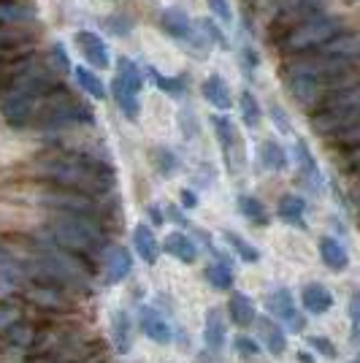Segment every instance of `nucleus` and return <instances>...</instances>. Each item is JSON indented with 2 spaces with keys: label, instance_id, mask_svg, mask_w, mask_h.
<instances>
[{
  "label": "nucleus",
  "instance_id": "f257e3e1",
  "mask_svg": "<svg viewBox=\"0 0 360 363\" xmlns=\"http://www.w3.org/2000/svg\"><path fill=\"white\" fill-rule=\"evenodd\" d=\"M28 177L38 184L84 193L90 198H111L117 190V171L111 160L76 147H49L28 166Z\"/></svg>",
  "mask_w": 360,
  "mask_h": 363
},
{
  "label": "nucleus",
  "instance_id": "f03ea898",
  "mask_svg": "<svg viewBox=\"0 0 360 363\" xmlns=\"http://www.w3.org/2000/svg\"><path fill=\"white\" fill-rule=\"evenodd\" d=\"M44 230L60 250L87 260L90 266L103 260V252L108 247V233H106V223H101V220L81 217V214L49 212Z\"/></svg>",
  "mask_w": 360,
  "mask_h": 363
},
{
  "label": "nucleus",
  "instance_id": "7ed1b4c3",
  "mask_svg": "<svg viewBox=\"0 0 360 363\" xmlns=\"http://www.w3.org/2000/svg\"><path fill=\"white\" fill-rule=\"evenodd\" d=\"M92 125H95V111L90 104L79 101L74 92L60 84L57 90H52L38 101L30 130L41 136H57V133H68L76 128H92Z\"/></svg>",
  "mask_w": 360,
  "mask_h": 363
},
{
  "label": "nucleus",
  "instance_id": "20e7f679",
  "mask_svg": "<svg viewBox=\"0 0 360 363\" xmlns=\"http://www.w3.org/2000/svg\"><path fill=\"white\" fill-rule=\"evenodd\" d=\"M347 30H352V28L342 16L330 14V11H320V14L298 22L296 28H290L271 46L282 60H290V57H300V55H312V52L322 49Z\"/></svg>",
  "mask_w": 360,
  "mask_h": 363
},
{
  "label": "nucleus",
  "instance_id": "39448f33",
  "mask_svg": "<svg viewBox=\"0 0 360 363\" xmlns=\"http://www.w3.org/2000/svg\"><path fill=\"white\" fill-rule=\"evenodd\" d=\"M360 122V82L330 92L328 98L309 114V128L320 138H336Z\"/></svg>",
  "mask_w": 360,
  "mask_h": 363
},
{
  "label": "nucleus",
  "instance_id": "423d86ee",
  "mask_svg": "<svg viewBox=\"0 0 360 363\" xmlns=\"http://www.w3.org/2000/svg\"><path fill=\"white\" fill-rule=\"evenodd\" d=\"M33 201L38 206L49 209V212L81 214V217H92V220L108 223V203L84 196V193L62 190V187H49V184H35L33 187Z\"/></svg>",
  "mask_w": 360,
  "mask_h": 363
},
{
  "label": "nucleus",
  "instance_id": "0eeeda50",
  "mask_svg": "<svg viewBox=\"0 0 360 363\" xmlns=\"http://www.w3.org/2000/svg\"><path fill=\"white\" fill-rule=\"evenodd\" d=\"M41 98H33L28 92L9 90L0 101V122L11 130H30L35 120V106Z\"/></svg>",
  "mask_w": 360,
  "mask_h": 363
},
{
  "label": "nucleus",
  "instance_id": "6e6552de",
  "mask_svg": "<svg viewBox=\"0 0 360 363\" xmlns=\"http://www.w3.org/2000/svg\"><path fill=\"white\" fill-rule=\"evenodd\" d=\"M25 301H30L33 306L44 309V312H71L74 309V298L71 293L55 285H41V282H28L22 288Z\"/></svg>",
  "mask_w": 360,
  "mask_h": 363
},
{
  "label": "nucleus",
  "instance_id": "1a4fd4ad",
  "mask_svg": "<svg viewBox=\"0 0 360 363\" xmlns=\"http://www.w3.org/2000/svg\"><path fill=\"white\" fill-rule=\"evenodd\" d=\"M74 44L79 49V55L84 57V62L90 65L92 71H106L111 65V49L98 33L92 30H76Z\"/></svg>",
  "mask_w": 360,
  "mask_h": 363
},
{
  "label": "nucleus",
  "instance_id": "9d476101",
  "mask_svg": "<svg viewBox=\"0 0 360 363\" xmlns=\"http://www.w3.org/2000/svg\"><path fill=\"white\" fill-rule=\"evenodd\" d=\"M101 266H103L106 285H120V282H125V279L130 277V272H133V255H130L128 247H122V244H108Z\"/></svg>",
  "mask_w": 360,
  "mask_h": 363
},
{
  "label": "nucleus",
  "instance_id": "9b49d317",
  "mask_svg": "<svg viewBox=\"0 0 360 363\" xmlns=\"http://www.w3.org/2000/svg\"><path fill=\"white\" fill-rule=\"evenodd\" d=\"M296 157H298V182L309 190V193H322L325 190V177L320 171V163L312 155L306 141H296Z\"/></svg>",
  "mask_w": 360,
  "mask_h": 363
},
{
  "label": "nucleus",
  "instance_id": "f8f14e48",
  "mask_svg": "<svg viewBox=\"0 0 360 363\" xmlns=\"http://www.w3.org/2000/svg\"><path fill=\"white\" fill-rule=\"evenodd\" d=\"M35 9L28 0H0V28L30 30L35 25Z\"/></svg>",
  "mask_w": 360,
  "mask_h": 363
},
{
  "label": "nucleus",
  "instance_id": "ddd939ff",
  "mask_svg": "<svg viewBox=\"0 0 360 363\" xmlns=\"http://www.w3.org/2000/svg\"><path fill=\"white\" fill-rule=\"evenodd\" d=\"M255 331L260 345L269 350L271 355H282L287 350V333L279 325V320H274L271 315H257L255 318Z\"/></svg>",
  "mask_w": 360,
  "mask_h": 363
},
{
  "label": "nucleus",
  "instance_id": "4468645a",
  "mask_svg": "<svg viewBox=\"0 0 360 363\" xmlns=\"http://www.w3.org/2000/svg\"><path fill=\"white\" fill-rule=\"evenodd\" d=\"M157 25H160V30L165 35H171L174 41H187L190 38V33L196 28V22L190 19V14L179 9V6H168L160 11V19H157Z\"/></svg>",
  "mask_w": 360,
  "mask_h": 363
},
{
  "label": "nucleus",
  "instance_id": "2eb2a0df",
  "mask_svg": "<svg viewBox=\"0 0 360 363\" xmlns=\"http://www.w3.org/2000/svg\"><path fill=\"white\" fill-rule=\"evenodd\" d=\"M38 331H41V328H38L35 323L22 318V320H16L11 328L3 331V342L14 350L16 355H25V352H33V347H35Z\"/></svg>",
  "mask_w": 360,
  "mask_h": 363
},
{
  "label": "nucleus",
  "instance_id": "dca6fc26",
  "mask_svg": "<svg viewBox=\"0 0 360 363\" xmlns=\"http://www.w3.org/2000/svg\"><path fill=\"white\" fill-rule=\"evenodd\" d=\"M138 325H141V331L147 333L152 342H157V345H171V342H174V328L168 325V320H165L154 306H141V312H138Z\"/></svg>",
  "mask_w": 360,
  "mask_h": 363
},
{
  "label": "nucleus",
  "instance_id": "f3484780",
  "mask_svg": "<svg viewBox=\"0 0 360 363\" xmlns=\"http://www.w3.org/2000/svg\"><path fill=\"white\" fill-rule=\"evenodd\" d=\"M201 95H203V101L209 104L214 111H220V114H225L233 108V95H230V87L225 84V79L220 74H211L203 79V84H201Z\"/></svg>",
  "mask_w": 360,
  "mask_h": 363
},
{
  "label": "nucleus",
  "instance_id": "a211bd4d",
  "mask_svg": "<svg viewBox=\"0 0 360 363\" xmlns=\"http://www.w3.org/2000/svg\"><path fill=\"white\" fill-rule=\"evenodd\" d=\"M108 98L114 101V106L120 108V114L125 117V120H128V122H138V117H141V98H138V92H133L130 87H128V84H122L117 76L111 79Z\"/></svg>",
  "mask_w": 360,
  "mask_h": 363
},
{
  "label": "nucleus",
  "instance_id": "6ab92c4d",
  "mask_svg": "<svg viewBox=\"0 0 360 363\" xmlns=\"http://www.w3.org/2000/svg\"><path fill=\"white\" fill-rule=\"evenodd\" d=\"M225 339H227V323H225V315H223V309H209L206 312V320H203V345L209 352L214 355H220L223 347H225Z\"/></svg>",
  "mask_w": 360,
  "mask_h": 363
},
{
  "label": "nucleus",
  "instance_id": "aec40b11",
  "mask_svg": "<svg viewBox=\"0 0 360 363\" xmlns=\"http://www.w3.org/2000/svg\"><path fill=\"white\" fill-rule=\"evenodd\" d=\"M133 250L138 252V257L144 260V263H157V257L163 252V244L157 242V236H154V230L152 225L147 223H138L133 228Z\"/></svg>",
  "mask_w": 360,
  "mask_h": 363
},
{
  "label": "nucleus",
  "instance_id": "412c9836",
  "mask_svg": "<svg viewBox=\"0 0 360 363\" xmlns=\"http://www.w3.org/2000/svg\"><path fill=\"white\" fill-rule=\"evenodd\" d=\"M300 303L309 315H325L333 306V293L322 282H309L300 288Z\"/></svg>",
  "mask_w": 360,
  "mask_h": 363
},
{
  "label": "nucleus",
  "instance_id": "4be33fe9",
  "mask_svg": "<svg viewBox=\"0 0 360 363\" xmlns=\"http://www.w3.org/2000/svg\"><path fill=\"white\" fill-rule=\"evenodd\" d=\"M163 250L171 257H176L179 263H184V266H193V263L198 260L196 239H190V236H187V233H181V230L168 233V239L163 242Z\"/></svg>",
  "mask_w": 360,
  "mask_h": 363
},
{
  "label": "nucleus",
  "instance_id": "5701e85b",
  "mask_svg": "<svg viewBox=\"0 0 360 363\" xmlns=\"http://www.w3.org/2000/svg\"><path fill=\"white\" fill-rule=\"evenodd\" d=\"M276 217L293 228H306V201L296 193H285L276 203Z\"/></svg>",
  "mask_w": 360,
  "mask_h": 363
},
{
  "label": "nucleus",
  "instance_id": "b1692460",
  "mask_svg": "<svg viewBox=\"0 0 360 363\" xmlns=\"http://www.w3.org/2000/svg\"><path fill=\"white\" fill-rule=\"evenodd\" d=\"M317 250H320V260L328 266L330 272H344L347 266H349V252H347V247L336 236H322L320 244H317Z\"/></svg>",
  "mask_w": 360,
  "mask_h": 363
},
{
  "label": "nucleus",
  "instance_id": "393cba45",
  "mask_svg": "<svg viewBox=\"0 0 360 363\" xmlns=\"http://www.w3.org/2000/svg\"><path fill=\"white\" fill-rule=\"evenodd\" d=\"M111 339H114V347L120 355H128L133 347V323H130V315L125 309L111 312Z\"/></svg>",
  "mask_w": 360,
  "mask_h": 363
},
{
  "label": "nucleus",
  "instance_id": "a878e982",
  "mask_svg": "<svg viewBox=\"0 0 360 363\" xmlns=\"http://www.w3.org/2000/svg\"><path fill=\"white\" fill-rule=\"evenodd\" d=\"M227 315H230V323H236L239 328H247V325H255V303L247 293L241 290H233L230 293V301H227Z\"/></svg>",
  "mask_w": 360,
  "mask_h": 363
},
{
  "label": "nucleus",
  "instance_id": "bb28decb",
  "mask_svg": "<svg viewBox=\"0 0 360 363\" xmlns=\"http://www.w3.org/2000/svg\"><path fill=\"white\" fill-rule=\"evenodd\" d=\"M257 160H260V166L266 168V171H285V168L290 166L287 150L279 141H274V138L260 141V147H257Z\"/></svg>",
  "mask_w": 360,
  "mask_h": 363
},
{
  "label": "nucleus",
  "instance_id": "cd10ccee",
  "mask_svg": "<svg viewBox=\"0 0 360 363\" xmlns=\"http://www.w3.org/2000/svg\"><path fill=\"white\" fill-rule=\"evenodd\" d=\"M266 309H269L271 318H279L282 323H287L290 318H296V298H293V293L290 288H274L269 290V296H266Z\"/></svg>",
  "mask_w": 360,
  "mask_h": 363
},
{
  "label": "nucleus",
  "instance_id": "c85d7f7f",
  "mask_svg": "<svg viewBox=\"0 0 360 363\" xmlns=\"http://www.w3.org/2000/svg\"><path fill=\"white\" fill-rule=\"evenodd\" d=\"M74 76L76 82H79V87L84 95H90L92 101H106L108 98V90H106L103 79L98 76V71H92V68H74Z\"/></svg>",
  "mask_w": 360,
  "mask_h": 363
},
{
  "label": "nucleus",
  "instance_id": "c756f323",
  "mask_svg": "<svg viewBox=\"0 0 360 363\" xmlns=\"http://www.w3.org/2000/svg\"><path fill=\"white\" fill-rule=\"evenodd\" d=\"M203 277L214 290H230L233 288V269L230 260H214L203 269Z\"/></svg>",
  "mask_w": 360,
  "mask_h": 363
},
{
  "label": "nucleus",
  "instance_id": "7c9ffc66",
  "mask_svg": "<svg viewBox=\"0 0 360 363\" xmlns=\"http://www.w3.org/2000/svg\"><path fill=\"white\" fill-rule=\"evenodd\" d=\"M239 114L241 122L249 128V130H257V125L263 120V108L257 104V95H252L249 90H244L239 95Z\"/></svg>",
  "mask_w": 360,
  "mask_h": 363
},
{
  "label": "nucleus",
  "instance_id": "2f4dec72",
  "mask_svg": "<svg viewBox=\"0 0 360 363\" xmlns=\"http://www.w3.org/2000/svg\"><path fill=\"white\" fill-rule=\"evenodd\" d=\"M236 203H239V212L244 214V217H247V220H249V223H252V225H269V209H266V206H263V201H260V198H255V196H239V201H236Z\"/></svg>",
  "mask_w": 360,
  "mask_h": 363
},
{
  "label": "nucleus",
  "instance_id": "473e14b6",
  "mask_svg": "<svg viewBox=\"0 0 360 363\" xmlns=\"http://www.w3.org/2000/svg\"><path fill=\"white\" fill-rule=\"evenodd\" d=\"M117 79H120L122 84H128L133 92H138V95L144 90V74H141V68L130 57H125V55L117 60Z\"/></svg>",
  "mask_w": 360,
  "mask_h": 363
},
{
  "label": "nucleus",
  "instance_id": "72a5a7b5",
  "mask_svg": "<svg viewBox=\"0 0 360 363\" xmlns=\"http://www.w3.org/2000/svg\"><path fill=\"white\" fill-rule=\"evenodd\" d=\"M147 74L157 84V90L163 92V95H168V98H184L187 95V84H184V79H179V76H163L154 65H152Z\"/></svg>",
  "mask_w": 360,
  "mask_h": 363
},
{
  "label": "nucleus",
  "instance_id": "f704fd0d",
  "mask_svg": "<svg viewBox=\"0 0 360 363\" xmlns=\"http://www.w3.org/2000/svg\"><path fill=\"white\" fill-rule=\"evenodd\" d=\"M223 239H225V244L236 252V255L244 260V263H257L260 260V250H257L255 244H249L244 236H239V233H233V230H223Z\"/></svg>",
  "mask_w": 360,
  "mask_h": 363
},
{
  "label": "nucleus",
  "instance_id": "c9c22d12",
  "mask_svg": "<svg viewBox=\"0 0 360 363\" xmlns=\"http://www.w3.org/2000/svg\"><path fill=\"white\" fill-rule=\"evenodd\" d=\"M152 163H154V168H157L163 177H174L181 168L179 155L174 150H168V147H154V150H152Z\"/></svg>",
  "mask_w": 360,
  "mask_h": 363
},
{
  "label": "nucleus",
  "instance_id": "e433bc0d",
  "mask_svg": "<svg viewBox=\"0 0 360 363\" xmlns=\"http://www.w3.org/2000/svg\"><path fill=\"white\" fill-rule=\"evenodd\" d=\"M46 62H49V68L55 71V74L65 76L74 71V65H71V57H68V52H65V46L62 44H55L52 49H49V55H46Z\"/></svg>",
  "mask_w": 360,
  "mask_h": 363
},
{
  "label": "nucleus",
  "instance_id": "4c0bfd02",
  "mask_svg": "<svg viewBox=\"0 0 360 363\" xmlns=\"http://www.w3.org/2000/svg\"><path fill=\"white\" fill-rule=\"evenodd\" d=\"M106 30L111 33L114 38H128V35L133 33V19L128 14H122V11L108 14L106 16Z\"/></svg>",
  "mask_w": 360,
  "mask_h": 363
},
{
  "label": "nucleus",
  "instance_id": "58836bf2",
  "mask_svg": "<svg viewBox=\"0 0 360 363\" xmlns=\"http://www.w3.org/2000/svg\"><path fill=\"white\" fill-rule=\"evenodd\" d=\"M176 122H179L181 136L187 138V141H196V138H201V125H198V114L193 111V108H181L179 117H176Z\"/></svg>",
  "mask_w": 360,
  "mask_h": 363
},
{
  "label": "nucleus",
  "instance_id": "ea45409f",
  "mask_svg": "<svg viewBox=\"0 0 360 363\" xmlns=\"http://www.w3.org/2000/svg\"><path fill=\"white\" fill-rule=\"evenodd\" d=\"M196 25L201 28V33L209 38V44L227 46V35H225V30L220 28V22H217V19H211V16H203V19H198Z\"/></svg>",
  "mask_w": 360,
  "mask_h": 363
},
{
  "label": "nucleus",
  "instance_id": "a19ab883",
  "mask_svg": "<svg viewBox=\"0 0 360 363\" xmlns=\"http://www.w3.org/2000/svg\"><path fill=\"white\" fill-rule=\"evenodd\" d=\"M233 350L239 352L241 358H247V361L260 358V342L252 339V336H244V333H239V336L233 339Z\"/></svg>",
  "mask_w": 360,
  "mask_h": 363
},
{
  "label": "nucleus",
  "instance_id": "79ce46f5",
  "mask_svg": "<svg viewBox=\"0 0 360 363\" xmlns=\"http://www.w3.org/2000/svg\"><path fill=\"white\" fill-rule=\"evenodd\" d=\"M16 320H22V306L9 298H0V333L11 328Z\"/></svg>",
  "mask_w": 360,
  "mask_h": 363
},
{
  "label": "nucleus",
  "instance_id": "37998d69",
  "mask_svg": "<svg viewBox=\"0 0 360 363\" xmlns=\"http://www.w3.org/2000/svg\"><path fill=\"white\" fill-rule=\"evenodd\" d=\"M206 9H209L211 19L223 22V25H233V19H236L230 0H206Z\"/></svg>",
  "mask_w": 360,
  "mask_h": 363
},
{
  "label": "nucleus",
  "instance_id": "c03bdc74",
  "mask_svg": "<svg viewBox=\"0 0 360 363\" xmlns=\"http://www.w3.org/2000/svg\"><path fill=\"white\" fill-rule=\"evenodd\" d=\"M339 168H342L344 174H352V177L360 179V147L339 152Z\"/></svg>",
  "mask_w": 360,
  "mask_h": 363
},
{
  "label": "nucleus",
  "instance_id": "a18cd8bd",
  "mask_svg": "<svg viewBox=\"0 0 360 363\" xmlns=\"http://www.w3.org/2000/svg\"><path fill=\"white\" fill-rule=\"evenodd\" d=\"M349 320H352V339L355 345H360V290H355L349 298Z\"/></svg>",
  "mask_w": 360,
  "mask_h": 363
},
{
  "label": "nucleus",
  "instance_id": "49530a36",
  "mask_svg": "<svg viewBox=\"0 0 360 363\" xmlns=\"http://www.w3.org/2000/svg\"><path fill=\"white\" fill-rule=\"evenodd\" d=\"M309 347L317 350L325 358H336V345L330 342L328 336H309Z\"/></svg>",
  "mask_w": 360,
  "mask_h": 363
},
{
  "label": "nucleus",
  "instance_id": "de8ad7c7",
  "mask_svg": "<svg viewBox=\"0 0 360 363\" xmlns=\"http://www.w3.org/2000/svg\"><path fill=\"white\" fill-rule=\"evenodd\" d=\"M165 220L179 228H190V220H187V214H184V209H181L179 203H168L165 206Z\"/></svg>",
  "mask_w": 360,
  "mask_h": 363
},
{
  "label": "nucleus",
  "instance_id": "09e8293b",
  "mask_svg": "<svg viewBox=\"0 0 360 363\" xmlns=\"http://www.w3.org/2000/svg\"><path fill=\"white\" fill-rule=\"evenodd\" d=\"M239 60L244 62V68H247V71H255L257 65H260V55H257L252 46H241Z\"/></svg>",
  "mask_w": 360,
  "mask_h": 363
},
{
  "label": "nucleus",
  "instance_id": "8fccbe9b",
  "mask_svg": "<svg viewBox=\"0 0 360 363\" xmlns=\"http://www.w3.org/2000/svg\"><path fill=\"white\" fill-rule=\"evenodd\" d=\"M33 52H35V46H25V49H0V65H3V62H14V60H19V57H28Z\"/></svg>",
  "mask_w": 360,
  "mask_h": 363
},
{
  "label": "nucleus",
  "instance_id": "3c124183",
  "mask_svg": "<svg viewBox=\"0 0 360 363\" xmlns=\"http://www.w3.org/2000/svg\"><path fill=\"white\" fill-rule=\"evenodd\" d=\"M271 120H274V125L279 128V133H290V130H293V128H290V120H287V114L276 106V104L271 106Z\"/></svg>",
  "mask_w": 360,
  "mask_h": 363
},
{
  "label": "nucleus",
  "instance_id": "603ef678",
  "mask_svg": "<svg viewBox=\"0 0 360 363\" xmlns=\"http://www.w3.org/2000/svg\"><path fill=\"white\" fill-rule=\"evenodd\" d=\"M193 182H196L198 187H209L211 182H214V171H211V166H206V163H203V166L193 174Z\"/></svg>",
  "mask_w": 360,
  "mask_h": 363
},
{
  "label": "nucleus",
  "instance_id": "864d4df0",
  "mask_svg": "<svg viewBox=\"0 0 360 363\" xmlns=\"http://www.w3.org/2000/svg\"><path fill=\"white\" fill-rule=\"evenodd\" d=\"M179 201H181V203H179L181 209H196V206H198V193H196V190H190V187H184V190L179 193Z\"/></svg>",
  "mask_w": 360,
  "mask_h": 363
},
{
  "label": "nucleus",
  "instance_id": "5fc2aeb1",
  "mask_svg": "<svg viewBox=\"0 0 360 363\" xmlns=\"http://www.w3.org/2000/svg\"><path fill=\"white\" fill-rule=\"evenodd\" d=\"M144 212H147V217H150L152 228H157V225H163V223H165V214L160 212V206H157V203H150Z\"/></svg>",
  "mask_w": 360,
  "mask_h": 363
},
{
  "label": "nucleus",
  "instance_id": "6e6d98bb",
  "mask_svg": "<svg viewBox=\"0 0 360 363\" xmlns=\"http://www.w3.org/2000/svg\"><path fill=\"white\" fill-rule=\"evenodd\" d=\"M287 328H290V331H293V333H300V331H303V328H306V318H303L300 312H296V318H290V320H287Z\"/></svg>",
  "mask_w": 360,
  "mask_h": 363
},
{
  "label": "nucleus",
  "instance_id": "4d7b16f0",
  "mask_svg": "<svg viewBox=\"0 0 360 363\" xmlns=\"http://www.w3.org/2000/svg\"><path fill=\"white\" fill-rule=\"evenodd\" d=\"M349 201H352V209L358 214V223H360V179L352 184V190H349Z\"/></svg>",
  "mask_w": 360,
  "mask_h": 363
},
{
  "label": "nucleus",
  "instance_id": "13d9d810",
  "mask_svg": "<svg viewBox=\"0 0 360 363\" xmlns=\"http://www.w3.org/2000/svg\"><path fill=\"white\" fill-rule=\"evenodd\" d=\"M193 363H220V358L214 352H209V350H203V352H198V358Z\"/></svg>",
  "mask_w": 360,
  "mask_h": 363
},
{
  "label": "nucleus",
  "instance_id": "bf43d9fd",
  "mask_svg": "<svg viewBox=\"0 0 360 363\" xmlns=\"http://www.w3.org/2000/svg\"><path fill=\"white\" fill-rule=\"evenodd\" d=\"M298 363H315V358L309 352H298Z\"/></svg>",
  "mask_w": 360,
  "mask_h": 363
},
{
  "label": "nucleus",
  "instance_id": "052dcab7",
  "mask_svg": "<svg viewBox=\"0 0 360 363\" xmlns=\"http://www.w3.org/2000/svg\"><path fill=\"white\" fill-rule=\"evenodd\" d=\"M349 363H360V358H355V361H349Z\"/></svg>",
  "mask_w": 360,
  "mask_h": 363
}]
</instances>
